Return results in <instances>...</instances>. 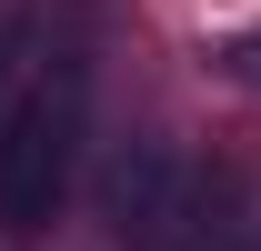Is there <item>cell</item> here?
<instances>
[{"mask_svg":"<svg viewBox=\"0 0 261 251\" xmlns=\"http://www.w3.org/2000/svg\"><path fill=\"white\" fill-rule=\"evenodd\" d=\"M81 141H91V81L81 61L31 70L0 101V241H50L70 181H81Z\"/></svg>","mask_w":261,"mask_h":251,"instance_id":"6da1fadb","label":"cell"},{"mask_svg":"<svg viewBox=\"0 0 261 251\" xmlns=\"http://www.w3.org/2000/svg\"><path fill=\"white\" fill-rule=\"evenodd\" d=\"M211 61H221L231 81H251V91H261V31H241V40H221V51H211Z\"/></svg>","mask_w":261,"mask_h":251,"instance_id":"277c9868","label":"cell"},{"mask_svg":"<svg viewBox=\"0 0 261 251\" xmlns=\"http://www.w3.org/2000/svg\"><path fill=\"white\" fill-rule=\"evenodd\" d=\"M0 70H10V20H0Z\"/></svg>","mask_w":261,"mask_h":251,"instance_id":"5b68a950","label":"cell"},{"mask_svg":"<svg viewBox=\"0 0 261 251\" xmlns=\"http://www.w3.org/2000/svg\"><path fill=\"white\" fill-rule=\"evenodd\" d=\"M91 211H100V231L121 251H161L171 231H181V211H191V161H181V141H171V131L111 141V161L91 171Z\"/></svg>","mask_w":261,"mask_h":251,"instance_id":"7a4b0ae2","label":"cell"},{"mask_svg":"<svg viewBox=\"0 0 261 251\" xmlns=\"http://www.w3.org/2000/svg\"><path fill=\"white\" fill-rule=\"evenodd\" d=\"M161 251H261L251 231H241V201H231V181L191 191V211H181V231H171Z\"/></svg>","mask_w":261,"mask_h":251,"instance_id":"3957f363","label":"cell"}]
</instances>
